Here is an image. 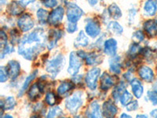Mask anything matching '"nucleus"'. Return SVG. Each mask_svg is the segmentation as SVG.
I'll return each mask as SVG.
<instances>
[{
    "label": "nucleus",
    "instance_id": "24",
    "mask_svg": "<svg viewBox=\"0 0 157 118\" xmlns=\"http://www.w3.org/2000/svg\"><path fill=\"white\" fill-rule=\"evenodd\" d=\"M74 88V84L69 81H64L57 88V94L60 96H64Z\"/></svg>",
    "mask_w": 157,
    "mask_h": 118
},
{
    "label": "nucleus",
    "instance_id": "38",
    "mask_svg": "<svg viewBox=\"0 0 157 118\" xmlns=\"http://www.w3.org/2000/svg\"><path fill=\"white\" fill-rule=\"evenodd\" d=\"M42 3L45 7L48 9H54L57 7L58 1L57 0H41Z\"/></svg>",
    "mask_w": 157,
    "mask_h": 118
},
{
    "label": "nucleus",
    "instance_id": "22",
    "mask_svg": "<svg viewBox=\"0 0 157 118\" xmlns=\"http://www.w3.org/2000/svg\"><path fill=\"white\" fill-rule=\"evenodd\" d=\"M108 12H109V16L114 20H118L122 18L123 16V12L120 9V6L116 3H112L109 5L108 7Z\"/></svg>",
    "mask_w": 157,
    "mask_h": 118
},
{
    "label": "nucleus",
    "instance_id": "45",
    "mask_svg": "<svg viewBox=\"0 0 157 118\" xmlns=\"http://www.w3.org/2000/svg\"><path fill=\"white\" fill-rule=\"evenodd\" d=\"M138 107H139V106H138V102H137V101H131V102L127 106V109L128 111L132 112V111L137 110V109H138Z\"/></svg>",
    "mask_w": 157,
    "mask_h": 118
},
{
    "label": "nucleus",
    "instance_id": "34",
    "mask_svg": "<svg viewBox=\"0 0 157 118\" xmlns=\"http://www.w3.org/2000/svg\"><path fill=\"white\" fill-rule=\"evenodd\" d=\"M132 98H133V95L129 92V91H125L122 94V95L120 96V103L123 105V106H127L129 103H130L131 101H132Z\"/></svg>",
    "mask_w": 157,
    "mask_h": 118
},
{
    "label": "nucleus",
    "instance_id": "27",
    "mask_svg": "<svg viewBox=\"0 0 157 118\" xmlns=\"http://www.w3.org/2000/svg\"><path fill=\"white\" fill-rule=\"evenodd\" d=\"M49 15L50 14L48 11L43 8H39L36 11V17H37L38 22H39L40 25H46L47 23H48Z\"/></svg>",
    "mask_w": 157,
    "mask_h": 118
},
{
    "label": "nucleus",
    "instance_id": "5",
    "mask_svg": "<svg viewBox=\"0 0 157 118\" xmlns=\"http://www.w3.org/2000/svg\"><path fill=\"white\" fill-rule=\"evenodd\" d=\"M65 10L63 6H57L50 13L48 23L52 26H57L63 22Z\"/></svg>",
    "mask_w": 157,
    "mask_h": 118
},
{
    "label": "nucleus",
    "instance_id": "40",
    "mask_svg": "<svg viewBox=\"0 0 157 118\" xmlns=\"http://www.w3.org/2000/svg\"><path fill=\"white\" fill-rule=\"evenodd\" d=\"M9 73H8L7 69L4 66H1L0 68V81L1 83H4L8 80Z\"/></svg>",
    "mask_w": 157,
    "mask_h": 118
},
{
    "label": "nucleus",
    "instance_id": "48",
    "mask_svg": "<svg viewBox=\"0 0 157 118\" xmlns=\"http://www.w3.org/2000/svg\"><path fill=\"white\" fill-rule=\"evenodd\" d=\"M77 54H78V56L80 57L81 59H85L86 58V55H87V54H86L84 51H82V50H79V51L77 52Z\"/></svg>",
    "mask_w": 157,
    "mask_h": 118
},
{
    "label": "nucleus",
    "instance_id": "19",
    "mask_svg": "<svg viewBox=\"0 0 157 118\" xmlns=\"http://www.w3.org/2000/svg\"><path fill=\"white\" fill-rule=\"evenodd\" d=\"M102 115L100 105L97 101H93L90 104L86 112V116L88 117H101Z\"/></svg>",
    "mask_w": 157,
    "mask_h": 118
},
{
    "label": "nucleus",
    "instance_id": "36",
    "mask_svg": "<svg viewBox=\"0 0 157 118\" xmlns=\"http://www.w3.org/2000/svg\"><path fill=\"white\" fill-rule=\"evenodd\" d=\"M45 101L48 104L49 106H54V105H56L57 103V97H56V95L54 93V92H48V93L46 95V97H45Z\"/></svg>",
    "mask_w": 157,
    "mask_h": 118
},
{
    "label": "nucleus",
    "instance_id": "55",
    "mask_svg": "<svg viewBox=\"0 0 157 118\" xmlns=\"http://www.w3.org/2000/svg\"><path fill=\"white\" fill-rule=\"evenodd\" d=\"M6 1L7 0H0V3H1V5H4L6 2Z\"/></svg>",
    "mask_w": 157,
    "mask_h": 118
},
{
    "label": "nucleus",
    "instance_id": "29",
    "mask_svg": "<svg viewBox=\"0 0 157 118\" xmlns=\"http://www.w3.org/2000/svg\"><path fill=\"white\" fill-rule=\"evenodd\" d=\"M85 60H86V65H97L101 63L102 57L100 54L90 53L86 55Z\"/></svg>",
    "mask_w": 157,
    "mask_h": 118
},
{
    "label": "nucleus",
    "instance_id": "31",
    "mask_svg": "<svg viewBox=\"0 0 157 118\" xmlns=\"http://www.w3.org/2000/svg\"><path fill=\"white\" fill-rule=\"evenodd\" d=\"M142 51V48L141 47L138 43H135L134 42L133 44L130 45V48H129L128 51H127V56L130 57V59L135 58L138 54L141 53Z\"/></svg>",
    "mask_w": 157,
    "mask_h": 118
},
{
    "label": "nucleus",
    "instance_id": "47",
    "mask_svg": "<svg viewBox=\"0 0 157 118\" xmlns=\"http://www.w3.org/2000/svg\"><path fill=\"white\" fill-rule=\"evenodd\" d=\"M21 2H22V4H23L25 6H27L30 5V4L36 2V0H21Z\"/></svg>",
    "mask_w": 157,
    "mask_h": 118
},
{
    "label": "nucleus",
    "instance_id": "52",
    "mask_svg": "<svg viewBox=\"0 0 157 118\" xmlns=\"http://www.w3.org/2000/svg\"><path fill=\"white\" fill-rule=\"evenodd\" d=\"M121 117H122V118H123V117H127V118H129V117H130V115L127 114V113H123V114L121 115Z\"/></svg>",
    "mask_w": 157,
    "mask_h": 118
},
{
    "label": "nucleus",
    "instance_id": "12",
    "mask_svg": "<svg viewBox=\"0 0 157 118\" xmlns=\"http://www.w3.org/2000/svg\"><path fill=\"white\" fill-rule=\"evenodd\" d=\"M143 14L146 17H153L157 14V0H146L143 5Z\"/></svg>",
    "mask_w": 157,
    "mask_h": 118
},
{
    "label": "nucleus",
    "instance_id": "39",
    "mask_svg": "<svg viewBox=\"0 0 157 118\" xmlns=\"http://www.w3.org/2000/svg\"><path fill=\"white\" fill-rule=\"evenodd\" d=\"M78 29V25L77 22H68L66 24V30L68 33H74Z\"/></svg>",
    "mask_w": 157,
    "mask_h": 118
},
{
    "label": "nucleus",
    "instance_id": "25",
    "mask_svg": "<svg viewBox=\"0 0 157 118\" xmlns=\"http://www.w3.org/2000/svg\"><path fill=\"white\" fill-rule=\"evenodd\" d=\"M38 74V70H35L34 72H32V73H31L27 78L25 79V81L24 83V84L22 85L21 88L20 90L19 93H18V97H21L22 95L25 94V92L27 91V89L29 88V87L30 86L31 83L33 81V80H35V78L36 77Z\"/></svg>",
    "mask_w": 157,
    "mask_h": 118
},
{
    "label": "nucleus",
    "instance_id": "42",
    "mask_svg": "<svg viewBox=\"0 0 157 118\" xmlns=\"http://www.w3.org/2000/svg\"><path fill=\"white\" fill-rule=\"evenodd\" d=\"M10 36H11V43L12 44H15L19 41L20 33L16 29H13L10 31Z\"/></svg>",
    "mask_w": 157,
    "mask_h": 118
},
{
    "label": "nucleus",
    "instance_id": "13",
    "mask_svg": "<svg viewBox=\"0 0 157 118\" xmlns=\"http://www.w3.org/2000/svg\"><path fill=\"white\" fill-rule=\"evenodd\" d=\"M118 109L112 100H109L103 104L102 115L106 117H113L116 115Z\"/></svg>",
    "mask_w": 157,
    "mask_h": 118
},
{
    "label": "nucleus",
    "instance_id": "4",
    "mask_svg": "<svg viewBox=\"0 0 157 118\" xmlns=\"http://www.w3.org/2000/svg\"><path fill=\"white\" fill-rule=\"evenodd\" d=\"M84 14L83 10L74 2H68L67 4L66 16L68 22H78Z\"/></svg>",
    "mask_w": 157,
    "mask_h": 118
},
{
    "label": "nucleus",
    "instance_id": "21",
    "mask_svg": "<svg viewBox=\"0 0 157 118\" xmlns=\"http://www.w3.org/2000/svg\"><path fill=\"white\" fill-rule=\"evenodd\" d=\"M107 30L110 32L111 34L120 36L123 32V28L119 22H117L116 21H113V22H110L108 24Z\"/></svg>",
    "mask_w": 157,
    "mask_h": 118
},
{
    "label": "nucleus",
    "instance_id": "3",
    "mask_svg": "<svg viewBox=\"0 0 157 118\" xmlns=\"http://www.w3.org/2000/svg\"><path fill=\"white\" fill-rule=\"evenodd\" d=\"M84 102L83 94L82 91H76L65 101V107L71 114H75L82 107Z\"/></svg>",
    "mask_w": 157,
    "mask_h": 118
},
{
    "label": "nucleus",
    "instance_id": "10",
    "mask_svg": "<svg viewBox=\"0 0 157 118\" xmlns=\"http://www.w3.org/2000/svg\"><path fill=\"white\" fill-rule=\"evenodd\" d=\"M25 6L21 1L19 2L17 0H13L8 4L6 6V11L11 16H21L25 10Z\"/></svg>",
    "mask_w": 157,
    "mask_h": 118
},
{
    "label": "nucleus",
    "instance_id": "9",
    "mask_svg": "<svg viewBox=\"0 0 157 118\" xmlns=\"http://www.w3.org/2000/svg\"><path fill=\"white\" fill-rule=\"evenodd\" d=\"M101 32V25L94 19L90 18L87 20L85 25V32L91 38H96L100 35Z\"/></svg>",
    "mask_w": 157,
    "mask_h": 118
},
{
    "label": "nucleus",
    "instance_id": "53",
    "mask_svg": "<svg viewBox=\"0 0 157 118\" xmlns=\"http://www.w3.org/2000/svg\"><path fill=\"white\" fill-rule=\"evenodd\" d=\"M153 89H154V91H155L157 92V81H155V84H154V85H153Z\"/></svg>",
    "mask_w": 157,
    "mask_h": 118
},
{
    "label": "nucleus",
    "instance_id": "18",
    "mask_svg": "<svg viewBox=\"0 0 157 118\" xmlns=\"http://www.w3.org/2000/svg\"><path fill=\"white\" fill-rule=\"evenodd\" d=\"M138 74L143 81H146V82L150 83L154 81V77H155L154 72L148 66L143 65V66L140 67V69H138Z\"/></svg>",
    "mask_w": 157,
    "mask_h": 118
},
{
    "label": "nucleus",
    "instance_id": "11",
    "mask_svg": "<svg viewBox=\"0 0 157 118\" xmlns=\"http://www.w3.org/2000/svg\"><path fill=\"white\" fill-rule=\"evenodd\" d=\"M64 32L60 29H54L49 32L48 40H47V48L52 50L57 46V41L62 37Z\"/></svg>",
    "mask_w": 157,
    "mask_h": 118
},
{
    "label": "nucleus",
    "instance_id": "2",
    "mask_svg": "<svg viewBox=\"0 0 157 118\" xmlns=\"http://www.w3.org/2000/svg\"><path fill=\"white\" fill-rule=\"evenodd\" d=\"M65 65V58L61 54L54 56L52 59L47 63L46 70L50 74L52 77H55L64 68Z\"/></svg>",
    "mask_w": 157,
    "mask_h": 118
},
{
    "label": "nucleus",
    "instance_id": "26",
    "mask_svg": "<svg viewBox=\"0 0 157 118\" xmlns=\"http://www.w3.org/2000/svg\"><path fill=\"white\" fill-rule=\"evenodd\" d=\"M110 71L114 74H120L121 73V65H120V57L119 56L114 55V57L110 60Z\"/></svg>",
    "mask_w": 157,
    "mask_h": 118
},
{
    "label": "nucleus",
    "instance_id": "23",
    "mask_svg": "<svg viewBox=\"0 0 157 118\" xmlns=\"http://www.w3.org/2000/svg\"><path fill=\"white\" fill-rule=\"evenodd\" d=\"M88 44H89V38L86 36V33L85 34V32L80 31L75 39L74 46L77 48H79V47H86Z\"/></svg>",
    "mask_w": 157,
    "mask_h": 118
},
{
    "label": "nucleus",
    "instance_id": "41",
    "mask_svg": "<svg viewBox=\"0 0 157 118\" xmlns=\"http://www.w3.org/2000/svg\"><path fill=\"white\" fill-rule=\"evenodd\" d=\"M147 96L151 103L152 104V106H157V92L156 91H148L147 93Z\"/></svg>",
    "mask_w": 157,
    "mask_h": 118
},
{
    "label": "nucleus",
    "instance_id": "43",
    "mask_svg": "<svg viewBox=\"0 0 157 118\" xmlns=\"http://www.w3.org/2000/svg\"><path fill=\"white\" fill-rule=\"evenodd\" d=\"M0 41H1L0 42L1 49L4 48L7 45V36H6V33L3 30H2L0 32Z\"/></svg>",
    "mask_w": 157,
    "mask_h": 118
},
{
    "label": "nucleus",
    "instance_id": "50",
    "mask_svg": "<svg viewBox=\"0 0 157 118\" xmlns=\"http://www.w3.org/2000/svg\"><path fill=\"white\" fill-rule=\"evenodd\" d=\"M86 1L89 2V4L91 6H96L98 2V0H86Z\"/></svg>",
    "mask_w": 157,
    "mask_h": 118
},
{
    "label": "nucleus",
    "instance_id": "35",
    "mask_svg": "<svg viewBox=\"0 0 157 118\" xmlns=\"http://www.w3.org/2000/svg\"><path fill=\"white\" fill-rule=\"evenodd\" d=\"M63 116V111L59 106H54L49 110L47 113V117H59Z\"/></svg>",
    "mask_w": 157,
    "mask_h": 118
},
{
    "label": "nucleus",
    "instance_id": "1",
    "mask_svg": "<svg viewBox=\"0 0 157 118\" xmlns=\"http://www.w3.org/2000/svg\"><path fill=\"white\" fill-rule=\"evenodd\" d=\"M48 37L43 29H36L24 36L18 44V54L29 61H33L47 44Z\"/></svg>",
    "mask_w": 157,
    "mask_h": 118
},
{
    "label": "nucleus",
    "instance_id": "51",
    "mask_svg": "<svg viewBox=\"0 0 157 118\" xmlns=\"http://www.w3.org/2000/svg\"><path fill=\"white\" fill-rule=\"evenodd\" d=\"M150 116H152V117H157V109L152 110L151 113H150Z\"/></svg>",
    "mask_w": 157,
    "mask_h": 118
},
{
    "label": "nucleus",
    "instance_id": "8",
    "mask_svg": "<svg viewBox=\"0 0 157 118\" xmlns=\"http://www.w3.org/2000/svg\"><path fill=\"white\" fill-rule=\"evenodd\" d=\"M82 66L81 58L75 52H71L69 56V64H68V73L71 76H75L78 73Z\"/></svg>",
    "mask_w": 157,
    "mask_h": 118
},
{
    "label": "nucleus",
    "instance_id": "17",
    "mask_svg": "<svg viewBox=\"0 0 157 118\" xmlns=\"http://www.w3.org/2000/svg\"><path fill=\"white\" fill-rule=\"evenodd\" d=\"M117 51V41L113 38L105 40L104 43V52L105 54L109 56L116 55Z\"/></svg>",
    "mask_w": 157,
    "mask_h": 118
},
{
    "label": "nucleus",
    "instance_id": "28",
    "mask_svg": "<svg viewBox=\"0 0 157 118\" xmlns=\"http://www.w3.org/2000/svg\"><path fill=\"white\" fill-rule=\"evenodd\" d=\"M126 88H127V84L125 82H123V81H121L117 86L115 87L113 91V97L114 98V100L118 101L120 99L122 94L126 91Z\"/></svg>",
    "mask_w": 157,
    "mask_h": 118
},
{
    "label": "nucleus",
    "instance_id": "46",
    "mask_svg": "<svg viewBox=\"0 0 157 118\" xmlns=\"http://www.w3.org/2000/svg\"><path fill=\"white\" fill-rule=\"evenodd\" d=\"M137 14V11L135 9H131L129 11V21H130V23H132L134 22V20L135 19V16Z\"/></svg>",
    "mask_w": 157,
    "mask_h": 118
},
{
    "label": "nucleus",
    "instance_id": "54",
    "mask_svg": "<svg viewBox=\"0 0 157 118\" xmlns=\"http://www.w3.org/2000/svg\"><path fill=\"white\" fill-rule=\"evenodd\" d=\"M137 117H147L146 115H143V114H138L137 115Z\"/></svg>",
    "mask_w": 157,
    "mask_h": 118
},
{
    "label": "nucleus",
    "instance_id": "20",
    "mask_svg": "<svg viewBox=\"0 0 157 118\" xmlns=\"http://www.w3.org/2000/svg\"><path fill=\"white\" fill-rule=\"evenodd\" d=\"M130 85H131V89H132V92L134 96L137 98H141L144 92V88L141 81H138L137 79H133L132 81H130Z\"/></svg>",
    "mask_w": 157,
    "mask_h": 118
},
{
    "label": "nucleus",
    "instance_id": "33",
    "mask_svg": "<svg viewBox=\"0 0 157 118\" xmlns=\"http://www.w3.org/2000/svg\"><path fill=\"white\" fill-rule=\"evenodd\" d=\"M142 54L148 62L154 61V59L155 57V53L153 50H152L149 47H146L145 49H142Z\"/></svg>",
    "mask_w": 157,
    "mask_h": 118
},
{
    "label": "nucleus",
    "instance_id": "32",
    "mask_svg": "<svg viewBox=\"0 0 157 118\" xmlns=\"http://www.w3.org/2000/svg\"><path fill=\"white\" fill-rule=\"evenodd\" d=\"M16 106V100L13 97H7L5 100L1 101V109L2 110H10Z\"/></svg>",
    "mask_w": 157,
    "mask_h": 118
},
{
    "label": "nucleus",
    "instance_id": "16",
    "mask_svg": "<svg viewBox=\"0 0 157 118\" xmlns=\"http://www.w3.org/2000/svg\"><path fill=\"white\" fill-rule=\"evenodd\" d=\"M6 69L9 73V77L12 80H15L19 76L21 72V65L16 60H11L8 62Z\"/></svg>",
    "mask_w": 157,
    "mask_h": 118
},
{
    "label": "nucleus",
    "instance_id": "56",
    "mask_svg": "<svg viewBox=\"0 0 157 118\" xmlns=\"http://www.w3.org/2000/svg\"><path fill=\"white\" fill-rule=\"evenodd\" d=\"M5 117H13V116L10 115H5Z\"/></svg>",
    "mask_w": 157,
    "mask_h": 118
},
{
    "label": "nucleus",
    "instance_id": "15",
    "mask_svg": "<svg viewBox=\"0 0 157 118\" xmlns=\"http://www.w3.org/2000/svg\"><path fill=\"white\" fill-rule=\"evenodd\" d=\"M101 84V89L104 91H107L108 90L110 89L115 84V80L113 77L109 75L107 73H104L101 76L100 80Z\"/></svg>",
    "mask_w": 157,
    "mask_h": 118
},
{
    "label": "nucleus",
    "instance_id": "30",
    "mask_svg": "<svg viewBox=\"0 0 157 118\" xmlns=\"http://www.w3.org/2000/svg\"><path fill=\"white\" fill-rule=\"evenodd\" d=\"M42 93H43V91H41V89L39 88V84H35L31 87L30 90H29V98H30V100L35 101L40 97Z\"/></svg>",
    "mask_w": 157,
    "mask_h": 118
},
{
    "label": "nucleus",
    "instance_id": "37",
    "mask_svg": "<svg viewBox=\"0 0 157 118\" xmlns=\"http://www.w3.org/2000/svg\"><path fill=\"white\" fill-rule=\"evenodd\" d=\"M132 39L135 43H140L145 39V34L141 30H137L133 33Z\"/></svg>",
    "mask_w": 157,
    "mask_h": 118
},
{
    "label": "nucleus",
    "instance_id": "7",
    "mask_svg": "<svg viewBox=\"0 0 157 118\" xmlns=\"http://www.w3.org/2000/svg\"><path fill=\"white\" fill-rule=\"evenodd\" d=\"M17 26L23 32H28L32 30L35 26V22L32 15L29 14H24L17 20Z\"/></svg>",
    "mask_w": 157,
    "mask_h": 118
},
{
    "label": "nucleus",
    "instance_id": "44",
    "mask_svg": "<svg viewBox=\"0 0 157 118\" xmlns=\"http://www.w3.org/2000/svg\"><path fill=\"white\" fill-rule=\"evenodd\" d=\"M14 51L13 47L10 46V45H6L4 48L2 49V52H1V58H3L6 55L10 54L12 52Z\"/></svg>",
    "mask_w": 157,
    "mask_h": 118
},
{
    "label": "nucleus",
    "instance_id": "6",
    "mask_svg": "<svg viewBox=\"0 0 157 118\" xmlns=\"http://www.w3.org/2000/svg\"><path fill=\"white\" fill-rule=\"evenodd\" d=\"M100 75L101 69L99 68H96V67L91 69L90 70L87 72L86 77H85V82L86 84V86L92 91L97 88L98 78H99Z\"/></svg>",
    "mask_w": 157,
    "mask_h": 118
},
{
    "label": "nucleus",
    "instance_id": "14",
    "mask_svg": "<svg viewBox=\"0 0 157 118\" xmlns=\"http://www.w3.org/2000/svg\"><path fill=\"white\" fill-rule=\"evenodd\" d=\"M144 30L150 37L157 36V19L148 20L143 25Z\"/></svg>",
    "mask_w": 157,
    "mask_h": 118
},
{
    "label": "nucleus",
    "instance_id": "49",
    "mask_svg": "<svg viewBox=\"0 0 157 118\" xmlns=\"http://www.w3.org/2000/svg\"><path fill=\"white\" fill-rule=\"evenodd\" d=\"M124 78L126 79V80H127V81H132V73H130V72H128V73H127L126 74H124Z\"/></svg>",
    "mask_w": 157,
    "mask_h": 118
}]
</instances>
